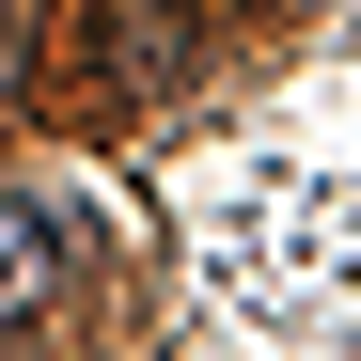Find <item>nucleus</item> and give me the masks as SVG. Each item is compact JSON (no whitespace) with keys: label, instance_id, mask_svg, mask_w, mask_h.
Here are the masks:
<instances>
[{"label":"nucleus","instance_id":"obj_1","mask_svg":"<svg viewBox=\"0 0 361 361\" xmlns=\"http://www.w3.org/2000/svg\"><path fill=\"white\" fill-rule=\"evenodd\" d=\"M47 283H63V220H47V204H16V220H0V298L32 314Z\"/></svg>","mask_w":361,"mask_h":361}]
</instances>
